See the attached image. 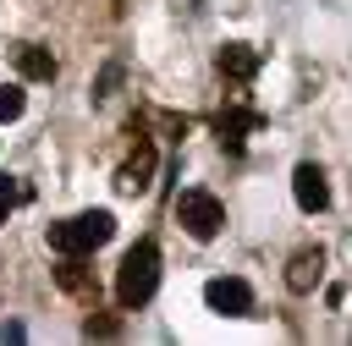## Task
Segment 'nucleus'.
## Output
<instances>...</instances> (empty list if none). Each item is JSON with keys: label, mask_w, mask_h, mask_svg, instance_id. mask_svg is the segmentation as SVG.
<instances>
[{"label": "nucleus", "mask_w": 352, "mask_h": 346, "mask_svg": "<svg viewBox=\"0 0 352 346\" xmlns=\"http://www.w3.org/2000/svg\"><path fill=\"white\" fill-rule=\"evenodd\" d=\"M154 286H160V247L143 236L138 247H126V258L116 269V302L121 308H143L154 297Z\"/></svg>", "instance_id": "nucleus-1"}, {"label": "nucleus", "mask_w": 352, "mask_h": 346, "mask_svg": "<svg viewBox=\"0 0 352 346\" xmlns=\"http://www.w3.org/2000/svg\"><path fill=\"white\" fill-rule=\"evenodd\" d=\"M110 236H116V214H110V209H82V214L50 225V247H55V253H94V247H104Z\"/></svg>", "instance_id": "nucleus-2"}, {"label": "nucleus", "mask_w": 352, "mask_h": 346, "mask_svg": "<svg viewBox=\"0 0 352 346\" xmlns=\"http://www.w3.org/2000/svg\"><path fill=\"white\" fill-rule=\"evenodd\" d=\"M176 220H182V231H187L192 242H214V236L226 231V203H220L214 192H204V187H187V192L176 198Z\"/></svg>", "instance_id": "nucleus-3"}, {"label": "nucleus", "mask_w": 352, "mask_h": 346, "mask_svg": "<svg viewBox=\"0 0 352 346\" xmlns=\"http://www.w3.org/2000/svg\"><path fill=\"white\" fill-rule=\"evenodd\" d=\"M154 137L138 126V137H132V154L121 159V170H116V192H126V198H138V192H148V181H154Z\"/></svg>", "instance_id": "nucleus-4"}, {"label": "nucleus", "mask_w": 352, "mask_h": 346, "mask_svg": "<svg viewBox=\"0 0 352 346\" xmlns=\"http://www.w3.org/2000/svg\"><path fill=\"white\" fill-rule=\"evenodd\" d=\"M204 302H209L214 313H226V319H248V313H253V286L236 280V275H214V280L204 286Z\"/></svg>", "instance_id": "nucleus-5"}, {"label": "nucleus", "mask_w": 352, "mask_h": 346, "mask_svg": "<svg viewBox=\"0 0 352 346\" xmlns=\"http://www.w3.org/2000/svg\"><path fill=\"white\" fill-rule=\"evenodd\" d=\"M292 198H297V209H308V214L330 209V181H324V170H319L314 159H302V165L292 170Z\"/></svg>", "instance_id": "nucleus-6"}, {"label": "nucleus", "mask_w": 352, "mask_h": 346, "mask_svg": "<svg viewBox=\"0 0 352 346\" xmlns=\"http://www.w3.org/2000/svg\"><path fill=\"white\" fill-rule=\"evenodd\" d=\"M319 280H324V253H319V247H297V253H292V264H286V291L308 297Z\"/></svg>", "instance_id": "nucleus-7"}, {"label": "nucleus", "mask_w": 352, "mask_h": 346, "mask_svg": "<svg viewBox=\"0 0 352 346\" xmlns=\"http://www.w3.org/2000/svg\"><path fill=\"white\" fill-rule=\"evenodd\" d=\"M258 126H264V115H258V110H242V104H231V110H220V115H214V132H220V143H226V148H242V137H248V132H258Z\"/></svg>", "instance_id": "nucleus-8"}, {"label": "nucleus", "mask_w": 352, "mask_h": 346, "mask_svg": "<svg viewBox=\"0 0 352 346\" xmlns=\"http://www.w3.org/2000/svg\"><path fill=\"white\" fill-rule=\"evenodd\" d=\"M214 66H220V77H231V82H248V77L258 71V49H253V44H220Z\"/></svg>", "instance_id": "nucleus-9"}, {"label": "nucleus", "mask_w": 352, "mask_h": 346, "mask_svg": "<svg viewBox=\"0 0 352 346\" xmlns=\"http://www.w3.org/2000/svg\"><path fill=\"white\" fill-rule=\"evenodd\" d=\"M11 60H16V71H22L28 82H50V77H55V55L38 49V44H16Z\"/></svg>", "instance_id": "nucleus-10"}, {"label": "nucleus", "mask_w": 352, "mask_h": 346, "mask_svg": "<svg viewBox=\"0 0 352 346\" xmlns=\"http://www.w3.org/2000/svg\"><path fill=\"white\" fill-rule=\"evenodd\" d=\"M55 280H60V291H72V297H94V275H88L82 253H60V264H55Z\"/></svg>", "instance_id": "nucleus-11"}, {"label": "nucleus", "mask_w": 352, "mask_h": 346, "mask_svg": "<svg viewBox=\"0 0 352 346\" xmlns=\"http://www.w3.org/2000/svg\"><path fill=\"white\" fill-rule=\"evenodd\" d=\"M22 198H28V187H22L16 176H6V170H0V225H6V214H11Z\"/></svg>", "instance_id": "nucleus-12"}, {"label": "nucleus", "mask_w": 352, "mask_h": 346, "mask_svg": "<svg viewBox=\"0 0 352 346\" xmlns=\"http://www.w3.org/2000/svg\"><path fill=\"white\" fill-rule=\"evenodd\" d=\"M22 110H28V93H22L16 82H11V88H0V121H16Z\"/></svg>", "instance_id": "nucleus-13"}, {"label": "nucleus", "mask_w": 352, "mask_h": 346, "mask_svg": "<svg viewBox=\"0 0 352 346\" xmlns=\"http://www.w3.org/2000/svg\"><path fill=\"white\" fill-rule=\"evenodd\" d=\"M82 335H88V341H94V335H99V341H110V335H121V319H88V324H82Z\"/></svg>", "instance_id": "nucleus-14"}]
</instances>
